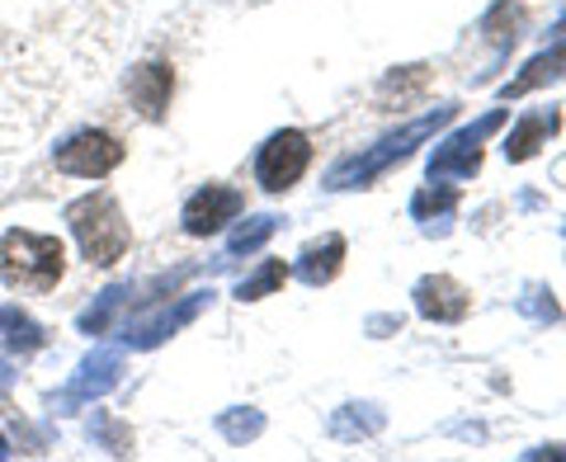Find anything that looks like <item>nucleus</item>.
<instances>
[{"instance_id": "16", "label": "nucleus", "mask_w": 566, "mask_h": 462, "mask_svg": "<svg viewBox=\"0 0 566 462\" xmlns=\"http://www.w3.org/2000/svg\"><path fill=\"white\" fill-rule=\"evenodd\" d=\"M458 199H463V193H458V185L430 180V185H424L416 199H411V212H416L420 222H434V218H449V212L458 208Z\"/></svg>"}, {"instance_id": "15", "label": "nucleus", "mask_w": 566, "mask_h": 462, "mask_svg": "<svg viewBox=\"0 0 566 462\" xmlns=\"http://www.w3.org/2000/svg\"><path fill=\"white\" fill-rule=\"evenodd\" d=\"M557 76H566V43H562V48H553V52H543V57H534V62H528V66H524V76L505 85V99H515V95H528V91H538L543 81H557Z\"/></svg>"}, {"instance_id": "13", "label": "nucleus", "mask_w": 566, "mask_h": 462, "mask_svg": "<svg viewBox=\"0 0 566 462\" xmlns=\"http://www.w3.org/2000/svg\"><path fill=\"white\" fill-rule=\"evenodd\" d=\"M0 345H6L10 354H39L48 345V335H43V326L33 322L29 312L0 307Z\"/></svg>"}, {"instance_id": "3", "label": "nucleus", "mask_w": 566, "mask_h": 462, "mask_svg": "<svg viewBox=\"0 0 566 462\" xmlns=\"http://www.w3.org/2000/svg\"><path fill=\"white\" fill-rule=\"evenodd\" d=\"M123 141L114 133H99V128H85V133H71L57 151H52V166L62 175H76V180H104L123 166Z\"/></svg>"}, {"instance_id": "20", "label": "nucleus", "mask_w": 566, "mask_h": 462, "mask_svg": "<svg viewBox=\"0 0 566 462\" xmlns=\"http://www.w3.org/2000/svg\"><path fill=\"white\" fill-rule=\"evenodd\" d=\"M118 307H123V288L99 293L95 307L81 316V330H85V335H104V330H109V322H114V312H118Z\"/></svg>"}, {"instance_id": "17", "label": "nucleus", "mask_w": 566, "mask_h": 462, "mask_svg": "<svg viewBox=\"0 0 566 462\" xmlns=\"http://www.w3.org/2000/svg\"><path fill=\"white\" fill-rule=\"evenodd\" d=\"M520 20H524V10L510 6V0H501V6H495L486 20H482V33H486L495 48H510V43L520 39Z\"/></svg>"}, {"instance_id": "9", "label": "nucleus", "mask_w": 566, "mask_h": 462, "mask_svg": "<svg viewBox=\"0 0 566 462\" xmlns=\"http://www.w3.org/2000/svg\"><path fill=\"white\" fill-rule=\"evenodd\" d=\"M123 91H128L133 109L142 118L161 123L166 109H170V95H175V71L166 62H142V66H133V76L123 81Z\"/></svg>"}, {"instance_id": "18", "label": "nucleus", "mask_w": 566, "mask_h": 462, "mask_svg": "<svg viewBox=\"0 0 566 462\" xmlns=\"http://www.w3.org/2000/svg\"><path fill=\"white\" fill-rule=\"evenodd\" d=\"M283 279H289V264H283V260H264V270H260L255 279H241V283H237V297H241V302H255V297H264V293L283 288Z\"/></svg>"}, {"instance_id": "2", "label": "nucleus", "mask_w": 566, "mask_h": 462, "mask_svg": "<svg viewBox=\"0 0 566 462\" xmlns=\"http://www.w3.org/2000/svg\"><path fill=\"white\" fill-rule=\"evenodd\" d=\"M66 227L71 237H76L81 255L99 264V270H109L128 255L133 245V231L123 222V208L109 199V193H81L76 203H66Z\"/></svg>"}, {"instance_id": "8", "label": "nucleus", "mask_w": 566, "mask_h": 462, "mask_svg": "<svg viewBox=\"0 0 566 462\" xmlns=\"http://www.w3.org/2000/svg\"><path fill=\"white\" fill-rule=\"evenodd\" d=\"M118 372H123V359L114 349H95V354H85L81 359V368L71 372V382H66V392L52 401L57 406V416H66V411H76L81 401H95V397H104L109 387L118 382Z\"/></svg>"}, {"instance_id": "10", "label": "nucleus", "mask_w": 566, "mask_h": 462, "mask_svg": "<svg viewBox=\"0 0 566 462\" xmlns=\"http://www.w3.org/2000/svg\"><path fill=\"white\" fill-rule=\"evenodd\" d=\"M468 307H472V293L458 279H449V274H434V279L416 283V312L424 316V322L453 326V322H463V316H468Z\"/></svg>"}, {"instance_id": "12", "label": "nucleus", "mask_w": 566, "mask_h": 462, "mask_svg": "<svg viewBox=\"0 0 566 462\" xmlns=\"http://www.w3.org/2000/svg\"><path fill=\"white\" fill-rule=\"evenodd\" d=\"M340 264H345V237H322V241H312L303 255H297V279L312 283V288H322V283H331L335 274H340Z\"/></svg>"}, {"instance_id": "1", "label": "nucleus", "mask_w": 566, "mask_h": 462, "mask_svg": "<svg viewBox=\"0 0 566 462\" xmlns=\"http://www.w3.org/2000/svg\"><path fill=\"white\" fill-rule=\"evenodd\" d=\"M66 274V251L48 231L14 227L0 237V283L20 293H52Z\"/></svg>"}, {"instance_id": "11", "label": "nucleus", "mask_w": 566, "mask_h": 462, "mask_svg": "<svg viewBox=\"0 0 566 462\" xmlns=\"http://www.w3.org/2000/svg\"><path fill=\"white\" fill-rule=\"evenodd\" d=\"M562 128V114L557 109H538V114H524L515 128L505 137V156L510 161H528V156H538V147H547V137Z\"/></svg>"}, {"instance_id": "22", "label": "nucleus", "mask_w": 566, "mask_h": 462, "mask_svg": "<svg viewBox=\"0 0 566 462\" xmlns=\"http://www.w3.org/2000/svg\"><path fill=\"white\" fill-rule=\"evenodd\" d=\"M10 387H14V368H10L6 359H0V401L10 397Z\"/></svg>"}, {"instance_id": "19", "label": "nucleus", "mask_w": 566, "mask_h": 462, "mask_svg": "<svg viewBox=\"0 0 566 462\" xmlns=\"http://www.w3.org/2000/svg\"><path fill=\"white\" fill-rule=\"evenodd\" d=\"M274 227H279L274 218H255L251 227H237V231H232V241H227V251H232V255H251V251H260V245L274 237Z\"/></svg>"}, {"instance_id": "14", "label": "nucleus", "mask_w": 566, "mask_h": 462, "mask_svg": "<svg viewBox=\"0 0 566 462\" xmlns=\"http://www.w3.org/2000/svg\"><path fill=\"white\" fill-rule=\"evenodd\" d=\"M424 85H430V66H401V71H392L382 85H378V95H374V104L378 109H401V104H416L420 95H424Z\"/></svg>"}, {"instance_id": "6", "label": "nucleus", "mask_w": 566, "mask_h": 462, "mask_svg": "<svg viewBox=\"0 0 566 462\" xmlns=\"http://www.w3.org/2000/svg\"><path fill=\"white\" fill-rule=\"evenodd\" d=\"M501 123H505V109H495L476 123V128L453 133L444 147L430 156V180H472V175L482 170V141L501 128Z\"/></svg>"}, {"instance_id": "23", "label": "nucleus", "mask_w": 566, "mask_h": 462, "mask_svg": "<svg viewBox=\"0 0 566 462\" xmlns=\"http://www.w3.org/2000/svg\"><path fill=\"white\" fill-rule=\"evenodd\" d=\"M0 458H10V443H6V434H0Z\"/></svg>"}, {"instance_id": "7", "label": "nucleus", "mask_w": 566, "mask_h": 462, "mask_svg": "<svg viewBox=\"0 0 566 462\" xmlns=\"http://www.w3.org/2000/svg\"><path fill=\"white\" fill-rule=\"evenodd\" d=\"M241 208H245V199H241L237 189H227V185H203L199 193H189L180 222H185L189 237H218L227 222H237Z\"/></svg>"}, {"instance_id": "21", "label": "nucleus", "mask_w": 566, "mask_h": 462, "mask_svg": "<svg viewBox=\"0 0 566 462\" xmlns=\"http://www.w3.org/2000/svg\"><path fill=\"white\" fill-rule=\"evenodd\" d=\"M260 416H222V434L227 439H251V434H260Z\"/></svg>"}, {"instance_id": "5", "label": "nucleus", "mask_w": 566, "mask_h": 462, "mask_svg": "<svg viewBox=\"0 0 566 462\" xmlns=\"http://www.w3.org/2000/svg\"><path fill=\"white\" fill-rule=\"evenodd\" d=\"M449 118H453V109H439V114H430V118L411 123V128H401L397 137L378 141V151H374V156H364V161H349V166H340V170L331 175V185H335V189H354V180H359V185H364V180H374V175H382V170L392 166V161H406L416 141H424V137H430V133L439 128V123H449Z\"/></svg>"}, {"instance_id": "4", "label": "nucleus", "mask_w": 566, "mask_h": 462, "mask_svg": "<svg viewBox=\"0 0 566 462\" xmlns=\"http://www.w3.org/2000/svg\"><path fill=\"white\" fill-rule=\"evenodd\" d=\"M307 166H312V141H307V133L283 128V133H274L260 147V156H255V180H260V189H270V193H289L307 175Z\"/></svg>"}]
</instances>
